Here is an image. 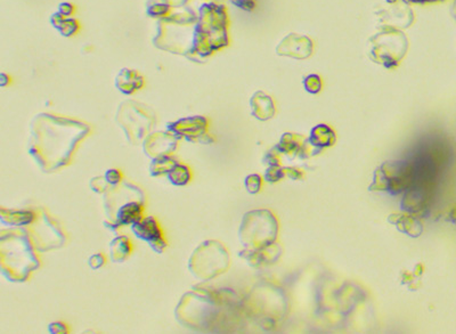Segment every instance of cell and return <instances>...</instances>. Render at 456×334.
Wrapping results in <instances>:
<instances>
[{
  "mask_svg": "<svg viewBox=\"0 0 456 334\" xmlns=\"http://www.w3.org/2000/svg\"><path fill=\"white\" fill-rule=\"evenodd\" d=\"M302 146H305L304 138L299 135H296V134L289 133L284 134V135L282 136L281 143H279L277 149L279 152L287 153V154H289L290 152H301Z\"/></svg>",
  "mask_w": 456,
  "mask_h": 334,
  "instance_id": "ac0fdd59",
  "label": "cell"
},
{
  "mask_svg": "<svg viewBox=\"0 0 456 334\" xmlns=\"http://www.w3.org/2000/svg\"><path fill=\"white\" fill-rule=\"evenodd\" d=\"M277 236V220L268 210H256L244 214L240 227V240L252 250L269 247Z\"/></svg>",
  "mask_w": 456,
  "mask_h": 334,
  "instance_id": "6da1fadb",
  "label": "cell"
},
{
  "mask_svg": "<svg viewBox=\"0 0 456 334\" xmlns=\"http://www.w3.org/2000/svg\"><path fill=\"white\" fill-rule=\"evenodd\" d=\"M178 138L170 132H158L144 141V153L153 159L170 156L177 149Z\"/></svg>",
  "mask_w": 456,
  "mask_h": 334,
  "instance_id": "ba28073f",
  "label": "cell"
},
{
  "mask_svg": "<svg viewBox=\"0 0 456 334\" xmlns=\"http://www.w3.org/2000/svg\"><path fill=\"white\" fill-rule=\"evenodd\" d=\"M229 1L234 3L236 7H239V8L248 11L254 10L257 5V0H229Z\"/></svg>",
  "mask_w": 456,
  "mask_h": 334,
  "instance_id": "d4e9b609",
  "label": "cell"
},
{
  "mask_svg": "<svg viewBox=\"0 0 456 334\" xmlns=\"http://www.w3.org/2000/svg\"><path fill=\"white\" fill-rule=\"evenodd\" d=\"M304 87L309 94H319L322 89V79L319 74H309L304 79Z\"/></svg>",
  "mask_w": 456,
  "mask_h": 334,
  "instance_id": "ffe728a7",
  "label": "cell"
},
{
  "mask_svg": "<svg viewBox=\"0 0 456 334\" xmlns=\"http://www.w3.org/2000/svg\"><path fill=\"white\" fill-rule=\"evenodd\" d=\"M104 178L111 186H117L122 182L124 177H122L121 171L118 170V169H109L105 172Z\"/></svg>",
  "mask_w": 456,
  "mask_h": 334,
  "instance_id": "603a6c76",
  "label": "cell"
},
{
  "mask_svg": "<svg viewBox=\"0 0 456 334\" xmlns=\"http://www.w3.org/2000/svg\"><path fill=\"white\" fill-rule=\"evenodd\" d=\"M285 177L284 169L279 168L278 166H270L266 170L265 179L268 183H277L279 180Z\"/></svg>",
  "mask_w": 456,
  "mask_h": 334,
  "instance_id": "7402d4cb",
  "label": "cell"
},
{
  "mask_svg": "<svg viewBox=\"0 0 456 334\" xmlns=\"http://www.w3.org/2000/svg\"><path fill=\"white\" fill-rule=\"evenodd\" d=\"M10 83V76L7 75L6 73H1L0 74V86L1 87H6L7 84Z\"/></svg>",
  "mask_w": 456,
  "mask_h": 334,
  "instance_id": "83f0119b",
  "label": "cell"
},
{
  "mask_svg": "<svg viewBox=\"0 0 456 334\" xmlns=\"http://www.w3.org/2000/svg\"><path fill=\"white\" fill-rule=\"evenodd\" d=\"M132 245L126 236L116 237L110 244V256L114 263H122L129 258Z\"/></svg>",
  "mask_w": 456,
  "mask_h": 334,
  "instance_id": "9a60e30c",
  "label": "cell"
},
{
  "mask_svg": "<svg viewBox=\"0 0 456 334\" xmlns=\"http://www.w3.org/2000/svg\"><path fill=\"white\" fill-rule=\"evenodd\" d=\"M244 186L247 188L248 193L250 194H258L262 186V179L259 175L252 174L248 176L244 180Z\"/></svg>",
  "mask_w": 456,
  "mask_h": 334,
  "instance_id": "44dd1931",
  "label": "cell"
},
{
  "mask_svg": "<svg viewBox=\"0 0 456 334\" xmlns=\"http://www.w3.org/2000/svg\"><path fill=\"white\" fill-rule=\"evenodd\" d=\"M206 127H208V120L205 118L193 117L170 122L167 126V130L174 134L178 139L184 138L194 143L210 144L213 141V138L206 134Z\"/></svg>",
  "mask_w": 456,
  "mask_h": 334,
  "instance_id": "277c9868",
  "label": "cell"
},
{
  "mask_svg": "<svg viewBox=\"0 0 456 334\" xmlns=\"http://www.w3.org/2000/svg\"><path fill=\"white\" fill-rule=\"evenodd\" d=\"M309 141L314 147H329L335 143V134L328 126L319 125L313 128Z\"/></svg>",
  "mask_w": 456,
  "mask_h": 334,
  "instance_id": "4fadbf2b",
  "label": "cell"
},
{
  "mask_svg": "<svg viewBox=\"0 0 456 334\" xmlns=\"http://www.w3.org/2000/svg\"><path fill=\"white\" fill-rule=\"evenodd\" d=\"M390 224L394 225L399 232L406 234L411 237H417L421 235L423 226L420 220L413 214L407 213H392L388 217Z\"/></svg>",
  "mask_w": 456,
  "mask_h": 334,
  "instance_id": "8fae6325",
  "label": "cell"
},
{
  "mask_svg": "<svg viewBox=\"0 0 456 334\" xmlns=\"http://www.w3.org/2000/svg\"><path fill=\"white\" fill-rule=\"evenodd\" d=\"M131 230L138 239L147 242L149 248L156 253H162L167 248V242L164 240L162 229L155 218H143L141 220L131 225Z\"/></svg>",
  "mask_w": 456,
  "mask_h": 334,
  "instance_id": "8992f818",
  "label": "cell"
},
{
  "mask_svg": "<svg viewBox=\"0 0 456 334\" xmlns=\"http://www.w3.org/2000/svg\"><path fill=\"white\" fill-rule=\"evenodd\" d=\"M406 2H413V3H430V2H437L443 1V0H404Z\"/></svg>",
  "mask_w": 456,
  "mask_h": 334,
  "instance_id": "f1b7e54d",
  "label": "cell"
},
{
  "mask_svg": "<svg viewBox=\"0 0 456 334\" xmlns=\"http://www.w3.org/2000/svg\"><path fill=\"white\" fill-rule=\"evenodd\" d=\"M116 86L121 93L133 94L144 86V79L138 74V72L124 68L117 76Z\"/></svg>",
  "mask_w": 456,
  "mask_h": 334,
  "instance_id": "7c38bea8",
  "label": "cell"
},
{
  "mask_svg": "<svg viewBox=\"0 0 456 334\" xmlns=\"http://www.w3.org/2000/svg\"><path fill=\"white\" fill-rule=\"evenodd\" d=\"M452 15H453V17L456 20V0H454L453 6H452Z\"/></svg>",
  "mask_w": 456,
  "mask_h": 334,
  "instance_id": "f546056e",
  "label": "cell"
},
{
  "mask_svg": "<svg viewBox=\"0 0 456 334\" xmlns=\"http://www.w3.org/2000/svg\"><path fill=\"white\" fill-rule=\"evenodd\" d=\"M48 331L53 333V334H59V333H67V326L61 323V322H55V323H52L48 325Z\"/></svg>",
  "mask_w": 456,
  "mask_h": 334,
  "instance_id": "4316f807",
  "label": "cell"
},
{
  "mask_svg": "<svg viewBox=\"0 0 456 334\" xmlns=\"http://www.w3.org/2000/svg\"><path fill=\"white\" fill-rule=\"evenodd\" d=\"M370 44L371 60L386 68L398 67L408 49L406 34L394 28H382L371 38Z\"/></svg>",
  "mask_w": 456,
  "mask_h": 334,
  "instance_id": "7a4b0ae2",
  "label": "cell"
},
{
  "mask_svg": "<svg viewBox=\"0 0 456 334\" xmlns=\"http://www.w3.org/2000/svg\"><path fill=\"white\" fill-rule=\"evenodd\" d=\"M171 185L174 186H185L191 182L192 171L189 166L183 163H177L166 175Z\"/></svg>",
  "mask_w": 456,
  "mask_h": 334,
  "instance_id": "2e32d148",
  "label": "cell"
},
{
  "mask_svg": "<svg viewBox=\"0 0 456 334\" xmlns=\"http://www.w3.org/2000/svg\"><path fill=\"white\" fill-rule=\"evenodd\" d=\"M250 106L252 115L260 121L270 120L276 113L273 98L261 90L257 91L252 96L250 99Z\"/></svg>",
  "mask_w": 456,
  "mask_h": 334,
  "instance_id": "30bf717a",
  "label": "cell"
},
{
  "mask_svg": "<svg viewBox=\"0 0 456 334\" xmlns=\"http://www.w3.org/2000/svg\"><path fill=\"white\" fill-rule=\"evenodd\" d=\"M314 44L307 36L290 33L283 38L276 47V54L296 60H306L312 56Z\"/></svg>",
  "mask_w": 456,
  "mask_h": 334,
  "instance_id": "52a82bcc",
  "label": "cell"
},
{
  "mask_svg": "<svg viewBox=\"0 0 456 334\" xmlns=\"http://www.w3.org/2000/svg\"><path fill=\"white\" fill-rule=\"evenodd\" d=\"M415 182V166L404 161L383 163L375 171L370 191L389 192L391 194L408 191Z\"/></svg>",
  "mask_w": 456,
  "mask_h": 334,
  "instance_id": "3957f363",
  "label": "cell"
},
{
  "mask_svg": "<svg viewBox=\"0 0 456 334\" xmlns=\"http://www.w3.org/2000/svg\"><path fill=\"white\" fill-rule=\"evenodd\" d=\"M57 11H59L61 15H63V16L65 17H70L74 13V6L72 5L71 2L63 1L60 3L59 7H57Z\"/></svg>",
  "mask_w": 456,
  "mask_h": 334,
  "instance_id": "484cf974",
  "label": "cell"
},
{
  "mask_svg": "<svg viewBox=\"0 0 456 334\" xmlns=\"http://www.w3.org/2000/svg\"><path fill=\"white\" fill-rule=\"evenodd\" d=\"M177 163V160L172 155L153 159V162L151 163V166H149V174H151L152 177L164 176L167 175Z\"/></svg>",
  "mask_w": 456,
  "mask_h": 334,
  "instance_id": "e0dca14e",
  "label": "cell"
},
{
  "mask_svg": "<svg viewBox=\"0 0 456 334\" xmlns=\"http://www.w3.org/2000/svg\"><path fill=\"white\" fill-rule=\"evenodd\" d=\"M377 16L383 28L406 29L414 22V11L404 0H386V7L378 10Z\"/></svg>",
  "mask_w": 456,
  "mask_h": 334,
  "instance_id": "5b68a950",
  "label": "cell"
},
{
  "mask_svg": "<svg viewBox=\"0 0 456 334\" xmlns=\"http://www.w3.org/2000/svg\"><path fill=\"white\" fill-rule=\"evenodd\" d=\"M36 219V213L29 210H1V220L5 225L25 226Z\"/></svg>",
  "mask_w": 456,
  "mask_h": 334,
  "instance_id": "5bb4252c",
  "label": "cell"
},
{
  "mask_svg": "<svg viewBox=\"0 0 456 334\" xmlns=\"http://www.w3.org/2000/svg\"><path fill=\"white\" fill-rule=\"evenodd\" d=\"M143 202L140 201H128L125 204H122L120 208L117 210L116 222L110 224L109 227L120 228L124 225H132L143 219Z\"/></svg>",
  "mask_w": 456,
  "mask_h": 334,
  "instance_id": "9c48e42d",
  "label": "cell"
},
{
  "mask_svg": "<svg viewBox=\"0 0 456 334\" xmlns=\"http://www.w3.org/2000/svg\"><path fill=\"white\" fill-rule=\"evenodd\" d=\"M105 263H106V259H105V257L102 255V253H96V255L91 256L89 260H88V265H89V267L94 270L104 266Z\"/></svg>",
  "mask_w": 456,
  "mask_h": 334,
  "instance_id": "cb8c5ba5",
  "label": "cell"
},
{
  "mask_svg": "<svg viewBox=\"0 0 456 334\" xmlns=\"http://www.w3.org/2000/svg\"><path fill=\"white\" fill-rule=\"evenodd\" d=\"M80 25L79 22L74 20V18H70V17H65L63 22L61 23L59 28L56 30H59V32L62 34L63 37L70 38L73 37L74 34L79 31Z\"/></svg>",
  "mask_w": 456,
  "mask_h": 334,
  "instance_id": "d6986e66",
  "label": "cell"
}]
</instances>
